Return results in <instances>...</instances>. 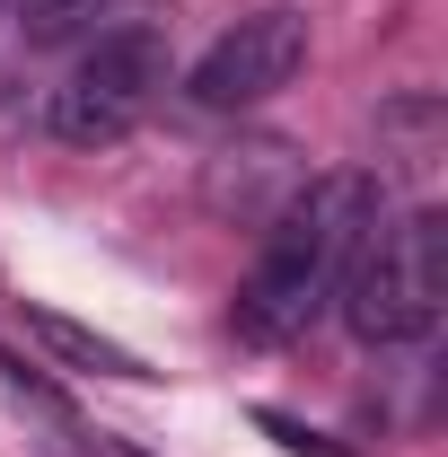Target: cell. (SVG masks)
Returning <instances> with one entry per match:
<instances>
[{
	"label": "cell",
	"instance_id": "obj_4",
	"mask_svg": "<svg viewBox=\"0 0 448 457\" xmlns=\"http://www.w3.org/2000/svg\"><path fill=\"white\" fill-rule=\"evenodd\" d=\"M299 71H308V9L273 0V9H246L220 45L185 71V97L212 106V114H246L264 97H281Z\"/></svg>",
	"mask_w": 448,
	"mask_h": 457
},
{
	"label": "cell",
	"instance_id": "obj_2",
	"mask_svg": "<svg viewBox=\"0 0 448 457\" xmlns=\"http://www.w3.org/2000/svg\"><path fill=\"white\" fill-rule=\"evenodd\" d=\"M335 299L361 343H422L448 308V212L422 203L404 220H369Z\"/></svg>",
	"mask_w": 448,
	"mask_h": 457
},
{
	"label": "cell",
	"instance_id": "obj_3",
	"mask_svg": "<svg viewBox=\"0 0 448 457\" xmlns=\"http://www.w3.org/2000/svg\"><path fill=\"white\" fill-rule=\"evenodd\" d=\"M159 88H168V36L150 18H132V27L97 36L88 54L71 62V79L54 88L45 123L71 150H114V141L141 132V114L159 106Z\"/></svg>",
	"mask_w": 448,
	"mask_h": 457
},
{
	"label": "cell",
	"instance_id": "obj_8",
	"mask_svg": "<svg viewBox=\"0 0 448 457\" xmlns=\"http://www.w3.org/2000/svg\"><path fill=\"white\" fill-rule=\"evenodd\" d=\"M0 18H9V0H0Z\"/></svg>",
	"mask_w": 448,
	"mask_h": 457
},
{
	"label": "cell",
	"instance_id": "obj_7",
	"mask_svg": "<svg viewBox=\"0 0 448 457\" xmlns=\"http://www.w3.org/2000/svg\"><path fill=\"white\" fill-rule=\"evenodd\" d=\"M255 422H264V431H273V440H281L290 457H352L343 440H326V431H308V422H290V413H255Z\"/></svg>",
	"mask_w": 448,
	"mask_h": 457
},
{
	"label": "cell",
	"instance_id": "obj_1",
	"mask_svg": "<svg viewBox=\"0 0 448 457\" xmlns=\"http://www.w3.org/2000/svg\"><path fill=\"white\" fill-rule=\"evenodd\" d=\"M378 220V176L335 168V176H308L290 185V203L273 212V237L255 255V273L237 290L228 326L246 343H299L343 290V264L361 246V228Z\"/></svg>",
	"mask_w": 448,
	"mask_h": 457
},
{
	"label": "cell",
	"instance_id": "obj_5",
	"mask_svg": "<svg viewBox=\"0 0 448 457\" xmlns=\"http://www.w3.org/2000/svg\"><path fill=\"white\" fill-rule=\"evenodd\" d=\"M27 335L54 352L62 370H79V378H123V387H150L159 370L132 352V343L97 335V326H79V317H62V308H45V299H27Z\"/></svg>",
	"mask_w": 448,
	"mask_h": 457
},
{
	"label": "cell",
	"instance_id": "obj_6",
	"mask_svg": "<svg viewBox=\"0 0 448 457\" xmlns=\"http://www.w3.org/2000/svg\"><path fill=\"white\" fill-rule=\"evenodd\" d=\"M18 9V27H27V45H62V36H79L106 0H9Z\"/></svg>",
	"mask_w": 448,
	"mask_h": 457
}]
</instances>
